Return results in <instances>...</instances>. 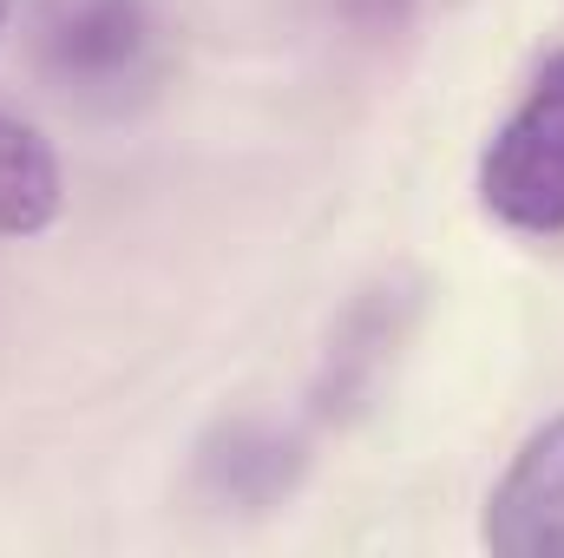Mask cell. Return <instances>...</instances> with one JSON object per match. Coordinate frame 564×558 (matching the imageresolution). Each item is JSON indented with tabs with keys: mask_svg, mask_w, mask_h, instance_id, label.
I'll list each match as a JSON object with an SVG mask.
<instances>
[{
	"mask_svg": "<svg viewBox=\"0 0 564 558\" xmlns=\"http://www.w3.org/2000/svg\"><path fill=\"white\" fill-rule=\"evenodd\" d=\"M479 211L532 244L564 237V46L539 60L479 151Z\"/></svg>",
	"mask_w": 564,
	"mask_h": 558,
	"instance_id": "cell-1",
	"label": "cell"
},
{
	"mask_svg": "<svg viewBox=\"0 0 564 558\" xmlns=\"http://www.w3.org/2000/svg\"><path fill=\"white\" fill-rule=\"evenodd\" d=\"M33 53L66 99L126 106L158 79V13L151 0H46Z\"/></svg>",
	"mask_w": 564,
	"mask_h": 558,
	"instance_id": "cell-2",
	"label": "cell"
},
{
	"mask_svg": "<svg viewBox=\"0 0 564 558\" xmlns=\"http://www.w3.org/2000/svg\"><path fill=\"white\" fill-rule=\"evenodd\" d=\"M479 539L499 558H564V415L519 440L486 493Z\"/></svg>",
	"mask_w": 564,
	"mask_h": 558,
	"instance_id": "cell-3",
	"label": "cell"
},
{
	"mask_svg": "<svg viewBox=\"0 0 564 558\" xmlns=\"http://www.w3.org/2000/svg\"><path fill=\"white\" fill-rule=\"evenodd\" d=\"M66 204V178L53 144L26 119L0 112V237H40Z\"/></svg>",
	"mask_w": 564,
	"mask_h": 558,
	"instance_id": "cell-4",
	"label": "cell"
},
{
	"mask_svg": "<svg viewBox=\"0 0 564 558\" xmlns=\"http://www.w3.org/2000/svg\"><path fill=\"white\" fill-rule=\"evenodd\" d=\"M7 13H13V0H0V26H7Z\"/></svg>",
	"mask_w": 564,
	"mask_h": 558,
	"instance_id": "cell-5",
	"label": "cell"
}]
</instances>
